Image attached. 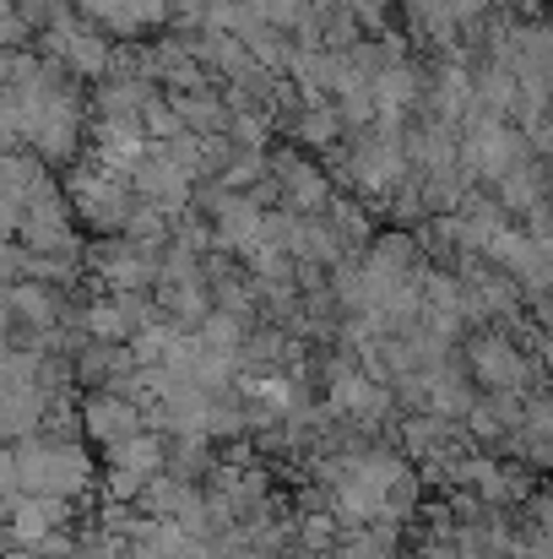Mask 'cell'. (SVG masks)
Returning <instances> with one entry per match:
<instances>
[{
	"label": "cell",
	"instance_id": "5",
	"mask_svg": "<svg viewBox=\"0 0 553 559\" xmlns=\"http://www.w3.org/2000/svg\"><path fill=\"white\" fill-rule=\"evenodd\" d=\"M206 5H212V0H169V22L201 27V22H206Z\"/></svg>",
	"mask_w": 553,
	"mask_h": 559
},
{
	"label": "cell",
	"instance_id": "3",
	"mask_svg": "<svg viewBox=\"0 0 553 559\" xmlns=\"http://www.w3.org/2000/svg\"><path fill=\"white\" fill-rule=\"evenodd\" d=\"M288 136H293V142H304V147H337V142H348L342 115H337V104H332V98H304V104H299V115L288 120Z\"/></svg>",
	"mask_w": 553,
	"mask_h": 559
},
{
	"label": "cell",
	"instance_id": "4",
	"mask_svg": "<svg viewBox=\"0 0 553 559\" xmlns=\"http://www.w3.org/2000/svg\"><path fill=\"white\" fill-rule=\"evenodd\" d=\"M272 186L282 190L293 206H321V201H326V180H321V169H310V164H304V158H293V153L272 158Z\"/></svg>",
	"mask_w": 553,
	"mask_h": 559
},
{
	"label": "cell",
	"instance_id": "2",
	"mask_svg": "<svg viewBox=\"0 0 553 559\" xmlns=\"http://www.w3.org/2000/svg\"><path fill=\"white\" fill-rule=\"evenodd\" d=\"M169 104H175L184 131H195V136H228L233 109H228L223 93H212V87H201V93H169Z\"/></svg>",
	"mask_w": 553,
	"mask_h": 559
},
{
	"label": "cell",
	"instance_id": "1",
	"mask_svg": "<svg viewBox=\"0 0 553 559\" xmlns=\"http://www.w3.org/2000/svg\"><path fill=\"white\" fill-rule=\"evenodd\" d=\"M461 142H467V164L478 175H510V164L521 158V136L505 120H489V115H472Z\"/></svg>",
	"mask_w": 553,
	"mask_h": 559
}]
</instances>
